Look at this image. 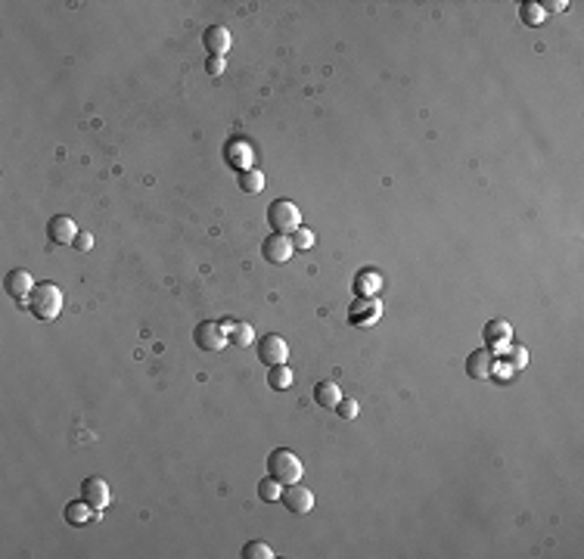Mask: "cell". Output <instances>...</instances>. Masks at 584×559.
Wrapping results in <instances>:
<instances>
[{"label":"cell","mask_w":584,"mask_h":559,"mask_svg":"<svg viewBox=\"0 0 584 559\" xmlns=\"http://www.w3.org/2000/svg\"><path fill=\"white\" fill-rule=\"evenodd\" d=\"M72 246H75L78 252H90V249H93V233L78 230V236H75V242H72Z\"/></svg>","instance_id":"4316f807"},{"label":"cell","mask_w":584,"mask_h":559,"mask_svg":"<svg viewBox=\"0 0 584 559\" xmlns=\"http://www.w3.org/2000/svg\"><path fill=\"white\" fill-rule=\"evenodd\" d=\"M268 224L273 227L277 233H292V230H299L301 227V212H299V205L292 202V199H277V202H271V209H268Z\"/></svg>","instance_id":"3957f363"},{"label":"cell","mask_w":584,"mask_h":559,"mask_svg":"<svg viewBox=\"0 0 584 559\" xmlns=\"http://www.w3.org/2000/svg\"><path fill=\"white\" fill-rule=\"evenodd\" d=\"M510 354H513V357H510V364H516V367H525V348L522 345H516Z\"/></svg>","instance_id":"f546056e"},{"label":"cell","mask_w":584,"mask_h":559,"mask_svg":"<svg viewBox=\"0 0 584 559\" xmlns=\"http://www.w3.org/2000/svg\"><path fill=\"white\" fill-rule=\"evenodd\" d=\"M90 519H93V506L84 497L66 506V522H72V525H84V522H90Z\"/></svg>","instance_id":"ac0fdd59"},{"label":"cell","mask_w":584,"mask_h":559,"mask_svg":"<svg viewBox=\"0 0 584 559\" xmlns=\"http://www.w3.org/2000/svg\"><path fill=\"white\" fill-rule=\"evenodd\" d=\"M541 6H544V13H559V10H566L569 4H566V0H544Z\"/></svg>","instance_id":"f1b7e54d"},{"label":"cell","mask_w":584,"mask_h":559,"mask_svg":"<svg viewBox=\"0 0 584 559\" xmlns=\"http://www.w3.org/2000/svg\"><path fill=\"white\" fill-rule=\"evenodd\" d=\"M258 357H262V364H268V367H277V364H286V357H290V345H286L283 336H264L262 342H258Z\"/></svg>","instance_id":"8992f818"},{"label":"cell","mask_w":584,"mask_h":559,"mask_svg":"<svg viewBox=\"0 0 584 559\" xmlns=\"http://www.w3.org/2000/svg\"><path fill=\"white\" fill-rule=\"evenodd\" d=\"M519 16H522L525 25H541L547 19V13H544V6H541V4H535V0H525V4L519 6Z\"/></svg>","instance_id":"7402d4cb"},{"label":"cell","mask_w":584,"mask_h":559,"mask_svg":"<svg viewBox=\"0 0 584 559\" xmlns=\"http://www.w3.org/2000/svg\"><path fill=\"white\" fill-rule=\"evenodd\" d=\"M280 504H283L290 513H311V510H314V491H311V488H305L301 482L283 485Z\"/></svg>","instance_id":"277c9868"},{"label":"cell","mask_w":584,"mask_h":559,"mask_svg":"<svg viewBox=\"0 0 584 559\" xmlns=\"http://www.w3.org/2000/svg\"><path fill=\"white\" fill-rule=\"evenodd\" d=\"M221 326H224L227 339L233 342V345H252V339H255V333H252L249 324H233V320H221Z\"/></svg>","instance_id":"2e32d148"},{"label":"cell","mask_w":584,"mask_h":559,"mask_svg":"<svg viewBox=\"0 0 584 559\" xmlns=\"http://www.w3.org/2000/svg\"><path fill=\"white\" fill-rule=\"evenodd\" d=\"M292 246L295 249H311L314 246V233L308 230V227H299V230H292Z\"/></svg>","instance_id":"484cf974"},{"label":"cell","mask_w":584,"mask_h":559,"mask_svg":"<svg viewBox=\"0 0 584 559\" xmlns=\"http://www.w3.org/2000/svg\"><path fill=\"white\" fill-rule=\"evenodd\" d=\"M47 236H50V242H56V246H69V242H75L78 227L69 214H53L50 224H47Z\"/></svg>","instance_id":"52a82bcc"},{"label":"cell","mask_w":584,"mask_h":559,"mask_svg":"<svg viewBox=\"0 0 584 559\" xmlns=\"http://www.w3.org/2000/svg\"><path fill=\"white\" fill-rule=\"evenodd\" d=\"M28 311L38 320H53L62 311V292L53 283H34L32 296H28Z\"/></svg>","instance_id":"6da1fadb"},{"label":"cell","mask_w":584,"mask_h":559,"mask_svg":"<svg viewBox=\"0 0 584 559\" xmlns=\"http://www.w3.org/2000/svg\"><path fill=\"white\" fill-rule=\"evenodd\" d=\"M193 339H196V345L203 351H221L227 342V333L218 320H203V324L193 329Z\"/></svg>","instance_id":"5b68a950"},{"label":"cell","mask_w":584,"mask_h":559,"mask_svg":"<svg viewBox=\"0 0 584 559\" xmlns=\"http://www.w3.org/2000/svg\"><path fill=\"white\" fill-rule=\"evenodd\" d=\"M280 494H283V485H280L277 478H262V482H258V497H262L264 504L280 500Z\"/></svg>","instance_id":"603a6c76"},{"label":"cell","mask_w":584,"mask_h":559,"mask_svg":"<svg viewBox=\"0 0 584 559\" xmlns=\"http://www.w3.org/2000/svg\"><path fill=\"white\" fill-rule=\"evenodd\" d=\"M268 385H271V389H277V392L290 389V385H292V370L286 367V364H277V367H271V373H268Z\"/></svg>","instance_id":"ffe728a7"},{"label":"cell","mask_w":584,"mask_h":559,"mask_svg":"<svg viewBox=\"0 0 584 559\" xmlns=\"http://www.w3.org/2000/svg\"><path fill=\"white\" fill-rule=\"evenodd\" d=\"M240 190L243 193H262L264 190V174L255 168H246L240 171Z\"/></svg>","instance_id":"44dd1931"},{"label":"cell","mask_w":584,"mask_h":559,"mask_svg":"<svg viewBox=\"0 0 584 559\" xmlns=\"http://www.w3.org/2000/svg\"><path fill=\"white\" fill-rule=\"evenodd\" d=\"M336 413H339L342 420H355L358 413H360V407H358V401H355V398H342V401L336 404Z\"/></svg>","instance_id":"d4e9b609"},{"label":"cell","mask_w":584,"mask_h":559,"mask_svg":"<svg viewBox=\"0 0 584 559\" xmlns=\"http://www.w3.org/2000/svg\"><path fill=\"white\" fill-rule=\"evenodd\" d=\"M485 339H488V345H503V342H510V324L507 320H491V324L485 326Z\"/></svg>","instance_id":"d6986e66"},{"label":"cell","mask_w":584,"mask_h":559,"mask_svg":"<svg viewBox=\"0 0 584 559\" xmlns=\"http://www.w3.org/2000/svg\"><path fill=\"white\" fill-rule=\"evenodd\" d=\"M203 44L208 50V56H221V60H224L230 44H233V38H230V32H227L224 25H212V28H205Z\"/></svg>","instance_id":"30bf717a"},{"label":"cell","mask_w":584,"mask_h":559,"mask_svg":"<svg viewBox=\"0 0 584 559\" xmlns=\"http://www.w3.org/2000/svg\"><path fill=\"white\" fill-rule=\"evenodd\" d=\"M292 240L290 236H283V233H271L268 240H264V246H262V252L264 258H268L271 264H283V261H290L292 258Z\"/></svg>","instance_id":"ba28073f"},{"label":"cell","mask_w":584,"mask_h":559,"mask_svg":"<svg viewBox=\"0 0 584 559\" xmlns=\"http://www.w3.org/2000/svg\"><path fill=\"white\" fill-rule=\"evenodd\" d=\"M466 373H470V379H491L494 373V354L491 351H473L470 357H466Z\"/></svg>","instance_id":"7c38bea8"},{"label":"cell","mask_w":584,"mask_h":559,"mask_svg":"<svg viewBox=\"0 0 584 559\" xmlns=\"http://www.w3.org/2000/svg\"><path fill=\"white\" fill-rule=\"evenodd\" d=\"M382 289V277L376 274V270H360L358 280H355V292L360 298H373L376 292Z\"/></svg>","instance_id":"9a60e30c"},{"label":"cell","mask_w":584,"mask_h":559,"mask_svg":"<svg viewBox=\"0 0 584 559\" xmlns=\"http://www.w3.org/2000/svg\"><path fill=\"white\" fill-rule=\"evenodd\" d=\"M81 497L88 500L93 510H106V506H109V485H106L103 478H97V476L84 478V482H81Z\"/></svg>","instance_id":"9c48e42d"},{"label":"cell","mask_w":584,"mask_h":559,"mask_svg":"<svg viewBox=\"0 0 584 559\" xmlns=\"http://www.w3.org/2000/svg\"><path fill=\"white\" fill-rule=\"evenodd\" d=\"M227 162L233 165V168L246 171L249 165H252V146H249V143H243V140H233L227 146Z\"/></svg>","instance_id":"e0dca14e"},{"label":"cell","mask_w":584,"mask_h":559,"mask_svg":"<svg viewBox=\"0 0 584 559\" xmlns=\"http://www.w3.org/2000/svg\"><path fill=\"white\" fill-rule=\"evenodd\" d=\"M205 71L212 78H218L221 71H224V60H221V56H208V62H205Z\"/></svg>","instance_id":"83f0119b"},{"label":"cell","mask_w":584,"mask_h":559,"mask_svg":"<svg viewBox=\"0 0 584 559\" xmlns=\"http://www.w3.org/2000/svg\"><path fill=\"white\" fill-rule=\"evenodd\" d=\"M301 472H305V466H301V460L292 454V450L277 448V450H273V454L268 457V476H271V478H277L280 485L299 482Z\"/></svg>","instance_id":"7a4b0ae2"},{"label":"cell","mask_w":584,"mask_h":559,"mask_svg":"<svg viewBox=\"0 0 584 559\" xmlns=\"http://www.w3.org/2000/svg\"><path fill=\"white\" fill-rule=\"evenodd\" d=\"M314 401L320 407H333L336 410V404L342 401V392H339V385L333 382V379H323V382L314 385Z\"/></svg>","instance_id":"5bb4252c"},{"label":"cell","mask_w":584,"mask_h":559,"mask_svg":"<svg viewBox=\"0 0 584 559\" xmlns=\"http://www.w3.org/2000/svg\"><path fill=\"white\" fill-rule=\"evenodd\" d=\"M243 556L246 559H271L273 550H271V544H264V541H249V544H243Z\"/></svg>","instance_id":"cb8c5ba5"},{"label":"cell","mask_w":584,"mask_h":559,"mask_svg":"<svg viewBox=\"0 0 584 559\" xmlns=\"http://www.w3.org/2000/svg\"><path fill=\"white\" fill-rule=\"evenodd\" d=\"M348 320L355 326L376 324V320H379V302H376V298H358V302L351 305V311H348Z\"/></svg>","instance_id":"8fae6325"},{"label":"cell","mask_w":584,"mask_h":559,"mask_svg":"<svg viewBox=\"0 0 584 559\" xmlns=\"http://www.w3.org/2000/svg\"><path fill=\"white\" fill-rule=\"evenodd\" d=\"M32 289H34V280H32V274H28V270L16 268V270H10V274H6V292H10L16 302H22V298L32 296Z\"/></svg>","instance_id":"4fadbf2b"}]
</instances>
